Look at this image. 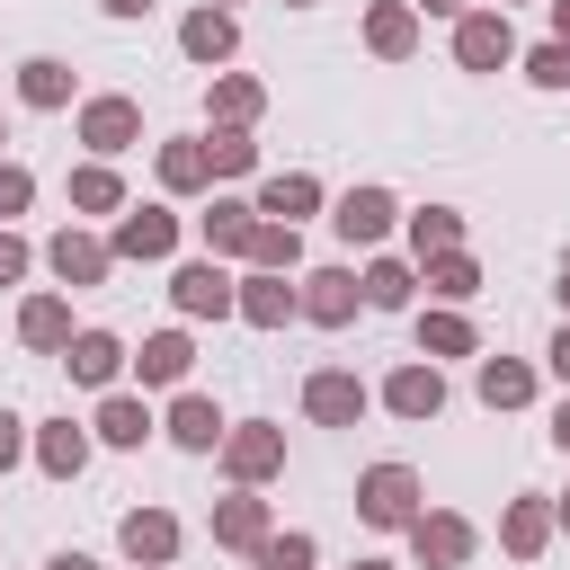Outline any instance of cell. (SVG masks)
I'll return each instance as SVG.
<instances>
[{
  "label": "cell",
  "instance_id": "6da1fadb",
  "mask_svg": "<svg viewBox=\"0 0 570 570\" xmlns=\"http://www.w3.org/2000/svg\"><path fill=\"white\" fill-rule=\"evenodd\" d=\"M356 508H365L374 525H410V508H419L410 463H374V472H365V490H356Z\"/></svg>",
  "mask_w": 570,
  "mask_h": 570
},
{
  "label": "cell",
  "instance_id": "7a4b0ae2",
  "mask_svg": "<svg viewBox=\"0 0 570 570\" xmlns=\"http://www.w3.org/2000/svg\"><path fill=\"white\" fill-rule=\"evenodd\" d=\"M454 53H463L472 71H499V62L517 53V36H508V18H463V27H454Z\"/></svg>",
  "mask_w": 570,
  "mask_h": 570
},
{
  "label": "cell",
  "instance_id": "3957f363",
  "mask_svg": "<svg viewBox=\"0 0 570 570\" xmlns=\"http://www.w3.org/2000/svg\"><path fill=\"white\" fill-rule=\"evenodd\" d=\"M330 223H338L347 240H383V232H392V196H383V187H347Z\"/></svg>",
  "mask_w": 570,
  "mask_h": 570
},
{
  "label": "cell",
  "instance_id": "277c9868",
  "mask_svg": "<svg viewBox=\"0 0 570 570\" xmlns=\"http://www.w3.org/2000/svg\"><path fill=\"white\" fill-rule=\"evenodd\" d=\"M312 419H330V428H356V410H365V383L356 374H312Z\"/></svg>",
  "mask_w": 570,
  "mask_h": 570
},
{
  "label": "cell",
  "instance_id": "5b68a950",
  "mask_svg": "<svg viewBox=\"0 0 570 570\" xmlns=\"http://www.w3.org/2000/svg\"><path fill=\"white\" fill-rule=\"evenodd\" d=\"M80 134H89L98 151H125V142L142 134V116H134L125 98H89V116H80Z\"/></svg>",
  "mask_w": 570,
  "mask_h": 570
},
{
  "label": "cell",
  "instance_id": "8992f818",
  "mask_svg": "<svg viewBox=\"0 0 570 570\" xmlns=\"http://www.w3.org/2000/svg\"><path fill=\"white\" fill-rule=\"evenodd\" d=\"M463 552H472V525L463 517H419V561L428 570H454Z\"/></svg>",
  "mask_w": 570,
  "mask_h": 570
},
{
  "label": "cell",
  "instance_id": "52a82bcc",
  "mask_svg": "<svg viewBox=\"0 0 570 570\" xmlns=\"http://www.w3.org/2000/svg\"><path fill=\"white\" fill-rule=\"evenodd\" d=\"M303 312H312V321H347V312H356V276H338V267L303 276Z\"/></svg>",
  "mask_w": 570,
  "mask_h": 570
},
{
  "label": "cell",
  "instance_id": "ba28073f",
  "mask_svg": "<svg viewBox=\"0 0 570 570\" xmlns=\"http://www.w3.org/2000/svg\"><path fill=\"white\" fill-rule=\"evenodd\" d=\"M169 240H178L169 214H125V223H116V249H125V258H160Z\"/></svg>",
  "mask_w": 570,
  "mask_h": 570
},
{
  "label": "cell",
  "instance_id": "9c48e42d",
  "mask_svg": "<svg viewBox=\"0 0 570 570\" xmlns=\"http://www.w3.org/2000/svg\"><path fill=\"white\" fill-rule=\"evenodd\" d=\"M125 552H134V561H169V552H178V525H169L160 508H142V517H125Z\"/></svg>",
  "mask_w": 570,
  "mask_h": 570
},
{
  "label": "cell",
  "instance_id": "30bf717a",
  "mask_svg": "<svg viewBox=\"0 0 570 570\" xmlns=\"http://www.w3.org/2000/svg\"><path fill=\"white\" fill-rule=\"evenodd\" d=\"M116 365H125V347H116L107 330H89V338H71V374H80V383H116Z\"/></svg>",
  "mask_w": 570,
  "mask_h": 570
},
{
  "label": "cell",
  "instance_id": "8fae6325",
  "mask_svg": "<svg viewBox=\"0 0 570 570\" xmlns=\"http://www.w3.org/2000/svg\"><path fill=\"white\" fill-rule=\"evenodd\" d=\"M436 401H445V383H436L428 365H410V374H392V410H401V419H436Z\"/></svg>",
  "mask_w": 570,
  "mask_h": 570
},
{
  "label": "cell",
  "instance_id": "7c38bea8",
  "mask_svg": "<svg viewBox=\"0 0 570 570\" xmlns=\"http://www.w3.org/2000/svg\"><path fill=\"white\" fill-rule=\"evenodd\" d=\"M178 303H187V312H232L240 294H232L214 267H178Z\"/></svg>",
  "mask_w": 570,
  "mask_h": 570
},
{
  "label": "cell",
  "instance_id": "4fadbf2b",
  "mask_svg": "<svg viewBox=\"0 0 570 570\" xmlns=\"http://www.w3.org/2000/svg\"><path fill=\"white\" fill-rule=\"evenodd\" d=\"M525 392H534V374H525V365H508V356H490V365H481V401H490V410H517Z\"/></svg>",
  "mask_w": 570,
  "mask_h": 570
},
{
  "label": "cell",
  "instance_id": "5bb4252c",
  "mask_svg": "<svg viewBox=\"0 0 570 570\" xmlns=\"http://www.w3.org/2000/svg\"><path fill=\"white\" fill-rule=\"evenodd\" d=\"M276 454H285V445H276L267 428H240V436H232V472H240V481H267Z\"/></svg>",
  "mask_w": 570,
  "mask_h": 570
},
{
  "label": "cell",
  "instance_id": "9a60e30c",
  "mask_svg": "<svg viewBox=\"0 0 570 570\" xmlns=\"http://www.w3.org/2000/svg\"><path fill=\"white\" fill-rule=\"evenodd\" d=\"M187 53H196V62H223V53H232V18H223V9H196V18H187Z\"/></svg>",
  "mask_w": 570,
  "mask_h": 570
},
{
  "label": "cell",
  "instance_id": "2e32d148",
  "mask_svg": "<svg viewBox=\"0 0 570 570\" xmlns=\"http://www.w3.org/2000/svg\"><path fill=\"white\" fill-rule=\"evenodd\" d=\"M53 267H62V285H89V276L107 267V249H98V240H80V232H62V240H53Z\"/></svg>",
  "mask_w": 570,
  "mask_h": 570
},
{
  "label": "cell",
  "instance_id": "e0dca14e",
  "mask_svg": "<svg viewBox=\"0 0 570 570\" xmlns=\"http://www.w3.org/2000/svg\"><path fill=\"white\" fill-rule=\"evenodd\" d=\"M294 303H303V294H294V285H276V276H258V285H249V294H240V312H249V321H258V330H276V321H285V312H294Z\"/></svg>",
  "mask_w": 570,
  "mask_h": 570
},
{
  "label": "cell",
  "instance_id": "ac0fdd59",
  "mask_svg": "<svg viewBox=\"0 0 570 570\" xmlns=\"http://www.w3.org/2000/svg\"><path fill=\"white\" fill-rule=\"evenodd\" d=\"M36 454H45V472H62V481H71V472L89 463V436L62 419V428H45V445H36Z\"/></svg>",
  "mask_w": 570,
  "mask_h": 570
},
{
  "label": "cell",
  "instance_id": "d6986e66",
  "mask_svg": "<svg viewBox=\"0 0 570 570\" xmlns=\"http://www.w3.org/2000/svg\"><path fill=\"white\" fill-rule=\"evenodd\" d=\"M214 534H223V543H258V534H267V508H258V499H223V508H214Z\"/></svg>",
  "mask_w": 570,
  "mask_h": 570
},
{
  "label": "cell",
  "instance_id": "ffe728a7",
  "mask_svg": "<svg viewBox=\"0 0 570 570\" xmlns=\"http://www.w3.org/2000/svg\"><path fill=\"white\" fill-rule=\"evenodd\" d=\"M134 365H142V383H178V374H187V338L169 330V338H151V347L134 356Z\"/></svg>",
  "mask_w": 570,
  "mask_h": 570
},
{
  "label": "cell",
  "instance_id": "44dd1931",
  "mask_svg": "<svg viewBox=\"0 0 570 570\" xmlns=\"http://www.w3.org/2000/svg\"><path fill=\"white\" fill-rule=\"evenodd\" d=\"M169 436H178V445H214V436H223L214 401H178V410H169Z\"/></svg>",
  "mask_w": 570,
  "mask_h": 570
},
{
  "label": "cell",
  "instance_id": "7402d4cb",
  "mask_svg": "<svg viewBox=\"0 0 570 570\" xmlns=\"http://www.w3.org/2000/svg\"><path fill=\"white\" fill-rule=\"evenodd\" d=\"M249 232H258L249 205H214V214H205V240H214V249H249Z\"/></svg>",
  "mask_w": 570,
  "mask_h": 570
},
{
  "label": "cell",
  "instance_id": "603a6c76",
  "mask_svg": "<svg viewBox=\"0 0 570 570\" xmlns=\"http://www.w3.org/2000/svg\"><path fill=\"white\" fill-rule=\"evenodd\" d=\"M18 330H27L36 347H62V338H71V312H62V303H27V312H18Z\"/></svg>",
  "mask_w": 570,
  "mask_h": 570
},
{
  "label": "cell",
  "instance_id": "cb8c5ba5",
  "mask_svg": "<svg viewBox=\"0 0 570 570\" xmlns=\"http://www.w3.org/2000/svg\"><path fill=\"white\" fill-rule=\"evenodd\" d=\"M142 428H151L142 401H107V410H98V436H107V445H142Z\"/></svg>",
  "mask_w": 570,
  "mask_h": 570
},
{
  "label": "cell",
  "instance_id": "d4e9b609",
  "mask_svg": "<svg viewBox=\"0 0 570 570\" xmlns=\"http://www.w3.org/2000/svg\"><path fill=\"white\" fill-rule=\"evenodd\" d=\"M249 258L258 267H294V223H258L249 232Z\"/></svg>",
  "mask_w": 570,
  "mask_h": 570
},
{
  "label": "cell",
  "instance_id": "484cf974",
  "mask_svg": "<svg viewBox=\"0 0 570 570\" xmlns=\"http://www.w3.org/2000/svg\"><path fill=\"white\" fill-rule=\"evenodd\" d=\"M365 303H383V312H392V303H410V267H401V258L365 267Z\"/></svg>",
  "mask_w": 570,
  "mask_h": 570
},
{
  "label": "cell",
  "instance_id": "4316f807",
  "mask_svg": "<svg viewBox=\"0 0 570 570\" xmlns=\"http://www.w3.org/2000/svg\"><path fill=\"white\" fill-rule=\"evenodd\" d=\"M27 98H36V107H62V98H71V71H62V62H27Z\"/></svg>",
  "mask_w": 570,
  "mask_h": 570
},
{
  "label": "cell",
  "instance_id": "83f0119b",
  "mask_svg": "<svg viewBox=\"0 0 570 570\" xmlns=\"http://www.w3.org/2000/svg\"><path fill=\"white\" fill-rule=\"evenodd\" d=\"M454 232H463V223H454V205H428V214H410V240H419V249H445Z\"/></svg>",
  "mask_w": 570,
  "mask_h": 570
},
{
  "label": "cell",
  "instance_id": "f1b7e54d",
  "mask_svg": "<svg viewBox=\"0 0 570 570\" xmlns=\"http://www.w3.org/2000/svg\"><path fill=\"white\" fill-rule=\"evenodd\" d=\"M508 552H543V508H534V499L508 508Z\"/></svg>",
  "mask_w": 570,
  "mask_h": 570
},
{
  "label": "cell",
  "instance_id": "f546056e",
  "mask_svg": "<svg viewBox=\"0 0 570 570\" xmlns=\"http://www.w3.org/2000/svg\"><path fill=\"white\" fill-rule=\"evenodd\" d=\"M160 178H169V187H196V178H205V151H196V142H169V151H160Z\"/></svg>",
  "mask_w": 570,
  "mask_h": 570
},
{
  "label": "cell",
  "instance_id": "4dcf8cb0",
  "mask_svg": "<svg viewBox=\"0 0 570 570\" xmlns=\"http://www.w3.org/2000/svg\"><path fill=\"white\" fill-rule=\"evenodd\" d=\"M374 53H410V9H374Z\"/></svg>",
  "mask_w": 570,
  "mask_h": 570
},
{
  "label": "cell",
  "instance_id": "1f68e13d",
  "mask_svg": "<svg viewBox=\"0 0 570 570\" xmlns=\"http://www.w3.org/2000/svg\"><path fill=\"white\" fill-rule=\"evenodd\" d=\"M71 205L107 214V205H116V178H107V169H80V178H71Z\"/></svg>",
  "mask_w": 570,
  "mask_h": 570
},
{
  "label": "cell",
  "instance_id": "d6a6232c",
  "mask_svg": "<svg viewBox=\"0 0 570 570\" xmlns=\"http://www.w3.org/2000/svg\"><path fill=\"white\" fill-rule=\"evenodd\" d=\"M312 196H321L312 178H276V187H267V214H312Z\"/></svg>",
  "mask_w": 570,
  "mask_h": 570
},
{
  "label": "cell",
  "instance_id": "836d02e7",
  "mask_svg": "<svg viewBox=\"0 0 570 570\" xmlns=\"http://www.w3.org/2000/svg\"><path fill=\"white\" fill-rule=\"evenodd\" d=\"M428 285H436V294H472L481 276H472V258H454V249H445V258L428 267Z\"/></svg>",
  "mask_w": 570,
  "mask_h": 570
},
{
  "label": "cell",
  "instance_id": "e575fe53",
  "mask_svg": "<svg viewBox=\"0 0 570 570\" xmlns=\"http://www.w3.org/2000/svg\"><path fill=\"white\" fill-rule=\"evenodd\" d=\"M419 338H428V347H436V356H463V347H472V330H463V321H454V312H436V321H428V330H419Z\"/></svg>",
  "mask_w": 570,
  "mask_h": 570
},
{
  "label": "cell",
  "instance_id": "d590c367",
  "mask_svg": "<svg viewBox=\"0 0 570 570\" xmlns=\"http://www.w3.org/2000/svg\"><path fill=\"white\" fill-rule=\"evenodd\" d=\"M525 71H534V80H543V89H570V45H543V53H534V62H525Z\"/></svg>",
  "mask_w": 570,
  "mask_h": 570
},
{
  "label": "cell",
  "instance_id": "8d00e7d4",
  "mask_svg": "<svg viewBox=\"0 0 570 570\" xmlns=\"http://www.w3.org/2000/svg\"><path fill=\"white\" fill-rule=\"evenodd\" d=\"M205 160H214V169H249V142H240V134H214V151H205Z\"/></svg>",
  "mask_w": 570,
  "mask_h": 570
},
{
  "label": "cell",
  "instance_id": "74e56055",
  "mask_svg": "<svg viewBox=\"0 0 570 570\" xmlns=\"http://www.w3.org/2000/svg\"><path fill=\"white\" fill-rule=\"evenodd\" d=\"M303 561H312V543H303V534H285V543H267V570H303Z\"/></svg>",
  "mask_w": 570,
  "mask_h": 570
},
{
  "label": "cell",
  "instance_id": "f35d334b",
  "mask_svg": "<svg viewBox=\"0 0 570 570\" xmlns=\"http://www.w3.org/2000/svg\"><path fill=\"white\" fill-rule=\"evenodd\" d=\"M249 107H258V89H249V80H223V116H232V125H240V116H249Z\"/></svg>",
  "mask_w": 570,
  "mask_h": 570
},
{
  "label": "cell",
  "instance_id": "ab89813d",
  "mask_svg": "<svg viewBox=\"0 0 570 570\" xmlns=\"http://www.w3.org/2000/svg\"><path fill=\"white\" fill-rule=\"evenodd\" d=\"M27 205V169H0V214H18Z\"/></svg>",
  "mask_w": 570,
  "mask_h": 570
},
{
  "label": "cell",
  "instance_id": "60d3db41",
  "mask_svg": "<svg viewBox=\"0 0 570 570\" xmlns=\"http://www.w3.org/2000/svg\"><path fill=\"white\" fill-rule=\"evenodd\" d=\"M18 267H27V249H18L9 232H0V285H18Z\"/></svg>",
  "mask_w": 570,
  "mask_h": 570
},
{
  "label": "cell",
  "instance_id": "b9f144b4",
  "mask_svg": "<svg viewBox=\"0 0 570 570\" xmlns=\"http://www.w3.org/2000/svg\"><path fill=\"white\" fill-rule=\"evenodd\" d=\"M9 463H18V419L0 410V472H9Z\"/></svg>",
  "mask_w": 570,
  "mask_h": 570
},
{
  "label": "cell",
  "instance_id": "7bdbcfd3",
  "mask_svg": "<svg viewBox=\"0 0 570 570\" xmlns=\"http://www.w3.org/2000/svg\"><path fill=\"white\" fill-rule=\"evenodd\" d=\"M45 570H98V561H89V552H53Z\"/></svg>",
  "mask_w": 570,
  "mask_h": 570
},
{
  "label": "cell",
  "instance_id": "ee69618b",
  "mask_svg": "<svg viewBox=\"0 0 570 570\" xmlns=\"http://www.w3.org/2000/svg\"><path fill=\"white\" fill-rule=\"evenodd\" d=\"M552 374H561V383H570V330H561V338H552Z\"/></svg>",
  "mask_w": 570,
  "mask_h": 570
},
{
  "label": "cell",
  "instance_id": "f6af8a7d",
  "mask_svg": "<svg viewBox=\"0 0 570 570\" xmlns=\"http://www.w3.org/2000/svg\"><path fill=\"white\" fill-rule=\"evenodd\" d=\"M552 27H561V45H570V0H552Z\"/></svg>",
  "mask_w": 570,
  "mask_h": 570
},
{
  "label": "cell",
  "instance_id": "bcb514c9",
  "mask_svg": "<svg viewBox=\"0 0 570 570\" xmlns=\"http://www.w3.org/2000/svg\"><path fill=\"white\" fill-rule=\"evenodd\" d=\"M107 9H116V18H142V9H151V0H107Z\"/></svg>",
  "mask_w": 570,
  "mask_h": 570
},
{
  "label": "cell",
  "instance_id": "7dc6e473",
  "mask_svg": "<svg viewBox=\"0 0 570 570\" xmlns=\"http://www.w3.org/2000/svg\"><path fill=\"white\" fill-rule=\"evenodd\" d=\"M552 436H561V445H570V401H561V419H552Z\"/></svg>",
  "mask_w": 570,
  "mask_h": 570
},
{
  "label": "cell",
  "instance_id": "c3c4849f",
  "mask_svg": "<svg viewBox=\"0 0 570 570\" xmlns=\"http://www.w3.org/2000/svg\"><path fill=\"white\" fill-rule=\"evenodd\" d=\"M428 9H463V0H428Z\"/></svg>",
  "mask_w": 570,
  "mask_h": 570
},
{
  "label": "cell",
  "instance_id": "681fc988",
  "mask_svg": "<svg viewBox=\"0 0 570 570\" xmlns=\"http://www.w3.org/2000/svg\"><path fill=\"white\" fill-rule=\"evenodd\" d=\"M561 303H570V267H561Z\"/></svg>",
  "mask_w": 570,
  "mask_h": 570
},
{
  "label": "cell",
  "instance_id": "f907efd6",
  "mask_svg": "<svg viewBox=\"0 0 570 570\" xmlns=\"http://www.w3.org/2000/svg\"><path fill=\"white\" fill-rule=\"evenodd\" d=\"M356 570H383V561H356Z\"/></svg>",
  "mask_w": 570,
  "mask_h": 570
},
{
  "label": "cell",
  "instance_id": "816d5d0a",
  "mask_svg": "<svg viewBox=\"0 0 570 570\" xmlns=\"http://www.w3.org/2000/svg\"><path fill=\"white\" fill-rule=\"evenodd\" d=\"M561 517H570V499H561Z\"/></svg>",
  "mask_w": 570,
  "mask_h": 570
}]
</instances>
